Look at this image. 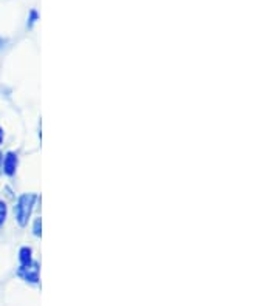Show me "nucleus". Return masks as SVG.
Wrapping results in <instances>:
<instances>
[{"label":"nucleus","mask_w":279,"mask_h":306,"mask_svg":"<svg viewBox=\"0 0 279 306\" xmlns=\"http://www.w3.org/2000/svg\"><path fill=\"white\" fill-rule=\"evenodd\" d=\"M4 43H5V40H4L2 37H0V48H2V46H4Z\"/></svg>","instance_id":"1a4fd4ad"},{"label":"nucleus","mask_w":279,"mask_h":306,"mask_svg":"<svg viewBox=\"0 0 279 306\" xmlns=\"http://www.w3.org/2000/svg\"><path fill=\"white\" fill-rule=\"evenodd\" d=\"M39 274H40V268L36 262H31L27 266H20L17 271V275L22 280L28 281V283H34V285L39 283Z\"/></svg>","instance_id":"f03ea898"},{"label":"nucleus","mask_w":279,"mask_h":306,"mask_svg":"<svg viewBox=\"0 0 279 306\" xmlns=\"http://www.w3.org/2000/svg\"><path fill=\"white\" fill-rule=\"evenodd\" d=\"M36 201H37L36 194H23L19 197V200L14 206V215H16V221L19 223L20 227H25L28 224V220L31 217V212H33Z\"/></svg>","instance_id":"f257e3e1"},{"label":"nucleus","mask_w":279,"mask_h":306,"mask_svg":"<svg viewBox=\"0 0 279 306\" xmlns=\"http://www.w3.org/2000/svg\"><path fill=\"white\" fill-rule=\"evenodd\" d=\"M4 139H5V132H4L2 126H0V146L4 144Z\"/></svg>","instance_id":"6e6552de"},{"label":"nucleus","mask_w":279,"mask_h":306,"mask_svg":"<svg viewBox=\"0 0 279 306\" xmlns=\"http://www.w3.org/2000/svg\"><path fill=\"white\" fill-rule=\"evenodd\" d=\"M17 166H19L17 153H14V152H7L5 156H4V161H2L4 173H5L7 176H14V175H16V170H17Z\"/></svg>","instance_id":"7ed1b4c3"},{"label":"nucleus","mask_w":279,"mask_h":306,"mask_svg":"<svg viewBox=\"0 0 279 306\" xmlns=\"http://www.w3.org/2000/svg\"><path fill=\"white\" fill-rule=\"evenodd\" d=\"M7 217H8V206H7L5 201L0 200V226H4V224H5Z\"/></svg>","instance_id":"39448f33"},{"label":"nucleus","mask_w":279,"mask_h":306,"mask_svg":"<svg viewBox=\"0 0 279 306\" xmlns=\"http://www.w3.org/2000/svg\"><path fill=\"white\" fill-rule=\"evenodd\" d=\"M33 233H34V237H40V235H42V218H36L34 220Z\"/></svg>","instance_id":"423d86ee"},{"label":"nucleus","mask_w":279,"mask_h":306,"mask_svg":"<svg viewBox=\"0 0 279 306\" xmlns=\"http://www.w3.org/2000/svg\"><path fill=\"white\" fill-rule=\"evenodd\" d=\"M0 158H2V155H0Z\"/></svg>","instance_id":"9d476101"},{"label":"nucleus","mask_w":279,"mask_h":306,"mask_svg":"<svg viewBox=\"0 0 279 306\" xmlns=\"http://www.w3.org/2000/svg\"><path fill=\"white\" fill-rule=\"evenodd\" d=\"M19 262H20V266L30 265L33 262V249L28 248V246L20 248V251H19Z\"/></svg>","instance_id":"20e7f679"},{"label":"nucleus","mask_w":279,"mask_h":306,"mask_svg":"<svg viewBox=\"0 0 279 306\" xmlns=\"http://www.w3.org/2000/svg\"><path fill=\"white\" fill-rule=\"evenodd\" d=\"M28 20H30V22H28V28H31V27H33V23L37 20V13H36L34 10L30 13V19H28Z\"/></svg>","instance_id":"0eeeda50"}]
</instances>
